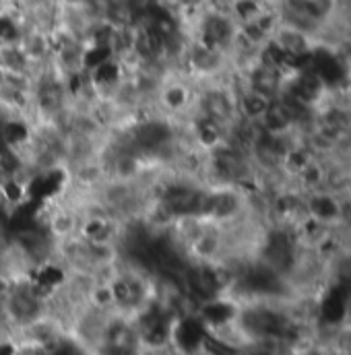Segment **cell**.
<instances>
[{"instance_id":"obj_1","label":"cell","mask_w":351,"mask_h":355,"mask_svg":"<svg viewBox=\"0 0 351 355\" xmlns=\"http://www.w3.org/2000/svg\"><path fill=\"white\" fill-rule=\"evenodd\" d=\"M6 314L15 339L19 331L46 314V287L35 277L8 279L6 287Z\"/></svg>"}]
</instances>
